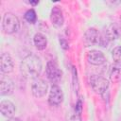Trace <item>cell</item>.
Wrapping results in <instances>:
<instances>
[{"label": "cell", "instance_id": "1", "mask_svg": "<svg viewBox=\"0 0 121 121\" xmlns=\"http://www.w3.org/2000/svg\"><path fill=\"white\" fill-rule=\"evenodd\" d=\"M42 60L41 59L34 55H27L23 59L20 64V70L24 77L27 78H37L42 71Z\"/></svg>", "mask_w": 121, "mask_h": 121}, {"label": "cell", "instance_id": "2", "mask_svg": "<svg viewBox=\"0 0 121 121\" xmlns=\"http://www.w3.org/2000/svg\"><path fill=\"white\" fill-rule=\"evenodd\" d=\"M2 29L6 34H14L20 29V21L16 15L11 12H7L2 21Z\"/></svg>", "mask_w": 121, "mask_h": 121}, {"label": "cell", "instance_id": "3", "mask_svg": "<svg viewBox=\"0 0 121 121\" xmlns=\"http://www.w3.org/2000/svg\"><path fill=\"white\" fill-rule=\"evenodd\" d=\"M90 85L95 93L101 95L108 90L110 84L106 78L99 75H93L90 78Z\"/></svg>", "mask_w": 121, "mask_h": 121}, {"label": "cell", "instance_id": "4", "mask_svg": "<svg viewBox=\"0 0 121 121\" xmlns=\"http://www.w3.org/2000/svg\"><path fill=\"white\" fill-rule=\"evenodd\" d=\"M45 73H46L47 78L53 84H57L59 81H60V79L62 78V72H61V70L60 69V67L58 66V64L55 61H53V60H49L46 63Z\"/></svg>", "mask_w": 121, "mask_h": 121}, {"label": "cell", "instance_id": "5", "mask_svg": "<svg viewBox=\"0 0 121 121\" xmlns=\"http://www.w3.org/2000/svg\"><path fill=\"white\" fill-rule=\"evenodd\" d=\"M48 90V85L47 83L42 79V78H34L32 83H31V93L33 96L37 98L43 97Z\"/></svg>", "mask_w": 121, "mask_h": 121}, {"label": "cell", "instance_id": "6", "mask_svg": "<svg viewBox=\"0 0 121 121\" xmlns=\"http://www.w3.org/2000/svg\"><path fill=\"white\" fill-rule=\"evenodd\" d=\"M63 101V92L60 86L53 84L49 91L48 103L51 106H59Z\"/></svg>", "mask_w": 121, "mask_h": 121}, {"label": "cell", "instance_id": "7", "mask_svg": "<svg viewBox=\"0 0 121 121\" xmlns=\"http://www.w3.org/2000/svg\"><path fill=\"white\" fill-rule=\"evenodd\" d=\"M100 37H101V35L95 28H89L84 33V37H83L84 43L86 44V46L95 45L97 43L99 44Z\"/></svg>", "mask_w": 121, "mask_h": 121}, {"label": "cell", "instance_id": "8", "mask_svg": "<svg viewBox=\"0 0 121 121\" xmlns=\"http://www.w3.org/2000/svg\"><path fill=\"white\" fill-rule=\"evenodd\" d=\"M14 63L12 58L8 53H2L0 57V69L3 74H9L13 71Z\"/></svg>", "mask_w": 121, "mask_h": 121}, {"label": "cell", "instance_id": "9", "mask_svg": "<svg viewBox=\"0 0 121 121\" xmlns=\"http://www.w3.org/2000/svg\"><path fill=\"white\" fill-rule=\"evenodd\" d=\"M87 60L92 65H101L105 62L106 59L101 51L94 49L87 53Z\"/></svg>", "mask_w": 121, "mask_h": 121}, {"label": "cell", "instance_id": "10", "mask_svg": "<svg viewBox=\"0 0 121 121\" xmlns=\"http://www.w3.org/2000/svg\"><path fill=\"white\" fill-rule=\"evenodd\" d=\"M14 91V83L8 77H2L0 80V95H10Z\"/></svg>", "mask_w": 121, "mask_h": 121}, {"label": "cell", "instance_id": "11", "mask_svg": "<svg viewBox=\"0 0 121 121\" xmlns=\"http://www.w3.org/2000/svg\"><path fill=\"white\" fill-rule=\"evenodd\" d=\"M104 35L109 42L121 39V27L116 24H112L107 27Z\"/></svg>", "mask_w": 121, "mask_h": 121}, {"label": "cell", "instance_id": "12", "mask_svg": "<svg viewBox=\"0 0 121 121\" xmlns=\"http://www.w3.org/2000/svg\"><path fill=\"white\" fill-rule=\"evenodd\" d=\"M16 108L14 104L9 100H2L0 103V112L3 116L10 118L13 117V114L15 113Z\"/></svg>", "mask_w": 121, "mask_h": 121}, {"label": "cell", "instance_id": "13", "mask_svg": "<svg viewBox=\"0 0 121 121\" xmlns=\"http://www.w3.org/2000/svg\"><path fill=\"white\" fill-rule=\"evenodd\" d=\"M50 20L56 27H60L64 23L62 11L59 7H54L50 13Z\"/></svg>", "mask_w": 121, "mask_h": 121}, {"label": "cell", "instance_id": "14", "mask_svg": "<svg viewBox=\"0 0 121 121\" xmlns=\"http://www.w3.org/2000/svg\"><path fill=\"white\" fill-rule=\"evenodd\" d=\"M33 43L38 50H44L47 46V39L42 33H36L33 37Z\"/></svg>", "mask_w": 121, "mask_h": 121}, {"label": "cell", "instance_id": "15", "mask_svg": "<svg viewBox=\"0 0 121 121\" xmlns=\"http://www.w3.org/2000/svg\"><path fill=\"white\" fill-rule=\"evenodd\" d=\"M110 80L113 83H116L121 80V64L115 63L111 67L110 70Z\"/></svg>", "mask_w": 121, "mask_h": 121}, {"label": "cell", "instance_id": "16", "mask_svg": "<svg viewBox=\"0 0 121 121\" xmlns=\"http://www.w3.org/2000/svg\"><path fill=\"white\" fill-rule=\"evenodd\" d=\"M24 17H25V20L29 24H35L36 21H37V14H36V11L33 9H30L26 10Z\"/></svg>", "mask_w": 121, "mask_h": 121}, {"label": "cell", "instance_id": "17", "mask_svg": "<svg viewBox=\"0 0 121 121\" xmlns=\"http://www.w3.org/2000/svg\"><path fill=\"white\" fill-rule=\"evenodd\" d=\"M112 57L115 63H120L121 64V45L115 46L112 51Z\"/></svg>", "mask_w": 121, "mask_h": 121}, {"label": "cell", "instance_id": "18", "mask_svg": "<svg viewBox=\"0 0 121 121\" xmlns=\"http://www.w3.org/2000/svg\"><path fill=\"white\" fill-rule=\"evenodd\" d=\"M80 114L74 112H70L69 116L67 118V121H80Z\"/></svg>", "mask_w": 121, "mask_h": 121}, {"label": "cell", "instance_id": "19", "mask_svg": "<svg viewBox=\"0 0 121 121\" xmlns=\"http://www.w3.org/2000/svg\"><path fill=\"white\" fill-rule=\"evenodd\" d=\"M60 45L63 49H68L69 48V43L65 39H63V38L60 39Z\"/></svg>", "mask_w": 121, "mask_h": 121}, {"label": "cell", "instance_id": "20", "mask_svg": "<svg viewBox=\"0 0 121 121\" xmlns=\"http://www.w3.org/2000/svg\"><path fill=\"white\" fill-rule=\"evenodd\" d=\"M82 102H81V100H78V103L76 104V108H75V112H78V113H79L80 114V112H81V110H82Z\"/></svg>", "mask_w": 121, "mask_h": 121}, {"label": "cell", "instance_id": "21", "mask_svg": "<svg viewBox=\"0 0 121 121\" xmlns=\"http://www.w3.org/2000/svg\"><path fill=\"white\" fill-rule=\"evenodd\" d=\"M7 121H22V120L20 118H18V117H10Z\"/></svg>", "mask_w": 121, "mask_h": 121}, {"label": "cell", "instance_id": "22", "mask_svg": "<svg viewBox=\"0 0 121 121\" xmlns=\"http://www.w3.org/2000/svg\"><path fill=\"white\" fill-rule=\"evenodd\" d=\"M30 5H32V6H36V5H38L39 4V1H30V2H28Z\"/></svg>", "mask_w": 121, "mask_h": 121}]
</instances>
